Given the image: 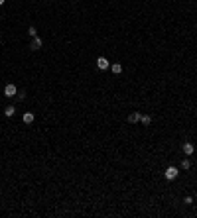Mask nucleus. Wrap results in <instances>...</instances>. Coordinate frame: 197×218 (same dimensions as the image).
Here are the masks:
<instances>
[{
    "instance_id": "obj_2",
    "label": "nucleus",
    "mask_w": 197,
    "mask_h": 218,
    "mask_svg": "<svg viewBox=\"0 0 197 218\" xmlns=\"http://www.w3.org/2000/svg\"><path fill=\"white\" fill-rule=\"evenodd\" d=\"M18 94V89H16V85H6V89H4V96H8V98H12V96Z\"/></svg>"
},
{
    "instance_id": "obj_13",
    "label": "nucleus",
    "mask_w": 197,
    "mask_h": 218,
    "mask_svg": "<svg viewBox=\"0 0 197 218\" xmlns=\"http://www.w3.org/2000/svg\"><path fill=\"white\" fill-rule=\"evenodd\" d=\"M2 4H4V0H0V6H2Z\"/></svg>"
},
{
    "instance_id": "obj_12",
    "label": "nucleus",
    "mask_w": 197,
    "mask_h": 218,
    "mask_svg": "<svg viewBox=\"0 0 197 218\" xmlns=\"http://www.w3.org/2000/svg\"><path fill=\"white\" fill-rule=\"evenodd\" d=\"M28 33H30L32 37H36V36H37V30H36L33 26H30V28H28Z\"/></svg>"
},
{
    "instance_id": "obj_1",
    "label": "nucleus",
    "mask_w": 197,
    "mask_h": 218,
    "mask_svg": "<svg viewBox=\"0 0 197 218\" xmlns=\"http://www.w3.org/2000/svg\"><path fill=\"white\" fill-rule=\"evenodd\" d=\"M164 177L167 179V181H174V179H178V167H167L166 169V173H164Z\"/></svg>"
},
{
    "instance_id": "obj_7",
    "label": "nucleus",
    "mask_w": 197,
    "mask_h": 218,
    "mask_svg": "<svg viewBox=\"0 0 197 218\" xmlns=\"http://www.w3.org/2000/svg\"><path fill=\"white\" fill-rule=\"evenodd\" d=\"M111 71H112L114 75H120V73H122V65H120V63H112V65H111Z\"/></svg>"
},
{
    "instance_id": "obj_8",
    "label": "nucleus",
    "mask_w": 197,
    "mask_h": 218,
    "mask_svg": "<svg viewBox=\"0 0 197 218\" xmlns=\"http://www.w3.org/2000/svg\"><path fill=\"white\" fill-rule=\"evenodd\" d=\"M33 120H36V116H33L32 112H26V114H24V124H32Z\"/></svg>"
},
{
    "instance_id": "obj_9",
    "label": "nucleus",
    "mask_w": 197,
    "mask_h": 218,
    "mask_svg": "<svg viewBox=\"0 0 197 218\" xmlns=\"http://www.w3.org/2000/svg\"><path fill=\"white\" fill-rule=\"evenodd\" d=\"M140 122L144 124V126H150L152 124V116H148V114H144V116H140Z\"/></svg>"
},
{
    "instance_id": "obj_3",
    "label": "nucleus",
    "mask_w": 197,
    "mask_h": 218,
    "mask_svg": "<svg viewBox=\"0 0 197 218\" xmlns=\"http://www.w3.org/2000/svg\"><path fill=\"white\" fill-rule=\"evenodd\" d=\"M41 45H44L41 37H37V36H36V37H32V43H30V49H32V51H37Z\"/></svg>"
},
{
    "instance_id": "obj_11",
    "label": "nucleus",
    "mask_w": 197,
    "mask_h": 218,
    "mask_svg": "<svg viewBox=\"0 0 197 218\" xmlns=\"http://www.w3.org/2000/svg\"><path fill=\"white\" fill-rule=\"evenodd\" d=\"M189 167H191V161L189 159H183L181 161V169H189Z\"/></svg>"
},
{
    "instance_id": "obj_10",
    "label": "nucleus",
    "mask_w": 197,
    "mask_h": 218,
    "mask_svg": "<svg viewBox=\"0 0 197 218\" xmlns=\"http://www.w3.org/2000/svg\"><path fill=\"white\" fill-rule=\"evenodd\" d=\"M14 112H16L14 106H6V108H4V114H6V116H14Z\"/></svg>"
},
{
    "instance_id": "obj_6",
    "label": "nucleus",
    "mask_w": 197,
    "mask_h": 218,
    "mask_svg": "<svg viewBox=\"0 0 197 218\" xmlns=\"http://www.w3.org/2000/svg\"><path fill=\"white\" fill-rule=\"evenodd\" d=\"M128 122L130 124H138L140 122V112H132V114L128 116Z\"/></svg>"
},
{
    "instance_id": "obj_5",
    "label": "nucleus",
    "mask_w": 197,
    "mask_h": 218,
    "mask_svg": "<svg viewBox=\"0 0 197 218\" xmlns=\"http://www.w3.org/2000/svg\"><path fill=\"white\" fill-rule=\"evenodd\" d=\"M97 67H99L100 71H104V69H108V67H111V63H108L107 57H99V59H97Z\"/></svg>"
},
{
    "instance_id": "obj_4",
    "label": "nucleus",
    "mask_w": 197,
    "mask_h": 218,
    "mask_svg": "<svg viewBox=\"0 0 197 218\" xmlns=\"http://www.w3.org/2000/svg\"><path fill=\"white\" fill-rule=\"evenodd\" d=\"M181 149H183V153H185V155H193V152H195V145L191 144V141H185Z\"/></svg>"
}]
</instances>
